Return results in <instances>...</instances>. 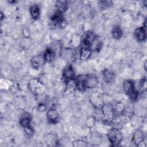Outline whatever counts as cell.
Listing matches in <instances>:
<instances>
[{
    "mask_svg": "<svg viewBox=\"0 0 147 147\" xmlns=\"http://www.w3.org/2000/svg\"><path fill=\"white\" fill-rule=\"evenodd\" d=\"M123 90L129 98L133 101H136L139 96V92L136 88L135 83L133 80L128 79L124 81L123 83Z\"/></svg>",
    "mask_w": 147,
    "mask_h": 147,
    "instance_id": "1",
    "label": "cell"
},
{
    "mask_svg": "<svg viewBox=\"0 0 147 147\" xmlns=\"http://www.w3.org/2000/svg\"><path fill=\"white\" fill-rule=\"evenodd\" d=\"M108 139L113 146H118L122 140V134L119 129L112 127L109 130L107 133Z\"/></svg>",
    "mask_w": 147,
    "mask_h": 147,
    "instance_id": "2",
    "label": "cell"
},
{
    "mask_svg": "<svg viewBox=\"0 0 147 147\" xmlns=\"http://www.w3.org/2000/svg\"><path fill=\"white\" fill-rule=\"evenodd\" d=\"M28 88L33 94L36 95L41 94L45 90V86L37 78L32 79L29 81Z\"/></svg>",
    "mask_w": 147,
    "mask_h": 147,
    "instance_id": "3",
    "label": "cell"
},
{
    "mask_svg": "<svg viewBox=\"0 0 147 147\" xmlns=\"http://www.w3.org/2000/svg\"><path fill=\"white\" fill-rule=\"evenodd\" d=\"M97 37L98 36H96V34L93 31H87L83 34L81 38L82 47H88L90 48L91 45L92 44L93 42L95 41Z\"/></svg>",
    "mask_w": 147,
    "mask_h": 147,
    "instance_id": "4",
    "label": "cell"
},
{
    "mask_svg": "<svg viewBox=\"0 0 147 147\" xmlns=\"http://www.w3.org/2000/svg\"><path fill=\"white\" fill-rule=\"evenodd\" d=\"M90 101L92 106L98 109H101L105 104L103 95L98 92H93L90 96Z\"/></svg>",
    "mask_w": 147,
    "mask_h": 147,
    "instance_id": "5",
    "label": "cell"
},
{
    "mask_svg": "<svg viewBox=\"0 0 147 147\" xmlns=\"http://www.w3.org/2000/svg\"><path fill=\"white\" fill-rule=\"evenodd\" d=\"M45 60L43 55L38 54L33 56L30 59V64L34 69H39L45 63Z\"/></svg>",
    "mask_w": 147,
    "mask_h": 147,
    "instance_id": "6",
    "label": "cell"
},
{
    "mask_svg": "<svg viewBox=\"0 0 147 147\" xmlns=\"http://www.w3.org/2000/svg\"><path fill=\"white\" fill-rule=\"evenodd\" d=\"M53 24L59 28H64L67 25V21L63 17V14L56 11L51 18Z\"/></svg>",
    "mask_w": 147,
    "mask_h": 147,
    "instance_id": "7",
    "label": "cell"
},
{
    "mask_svg": "<svg viewBox=\"0 0 147 147\" xmlns=\"http://www.w3.org/2000/svg\"><path fill=\"white\" fill-rule=\"evenodd\" d=\"M146 21L144 22V25L137 28L134 32V36L139 42H144L146 39Z\"/></svg>",
    "mask_w": 147,
    "mask_h": 147,
    "instance_id": "8",
    "label": "cell"
},
{
    "mask_svg": "<svg viewBox=\"0 0 147 147\" xmlns=\"http://www.w3.org/2000/svg\"><path fill=\"white\" fill-rule=\"evenodd\" d=\"M103 114L107 120H112L114 118V106L110 103H105L101 108Z\"/></svg>",
    "mask_w": 147,
    "mask_h": 147,
    "instance_id": "9",
    "label": "cell"
},
{
    "mask_svg": "<svg viewBox=\"0 0 147 147\" xmlns=\"http://www.w3.org/2000/svg\"><path fill=\"white\" fill-rule=\"evenodd\" d=\"M47 119L52 124L56 123L59 119V114L55 107H51L47 112Z\"/></svg>",
    "mask_w": 147,
    "mask_h": 147,
    "instance_id": "10",
    "label": "cell"
},
{
    "mask_svg": "<svg viewBox=\"0 0 147 147\" xmlns=\"http://www.w3.org/2000/svg\"><path fill=\"white\" fill-rule=\"evenodd\" d=\"M63 78L65 83L75 79L74 69L71 64H69L64 69L63 72Z\"/></svg>",
    "mask_w": 147,
    "mask_h": 147,
    "instance_id": "11",
    "label": "cell"
},
{
    "mask_svg": "<svg viewBox=\"0 0 147 147\" xmlns=\"http://www.w3.org/2000/svg\"><path fill=\"white\" fill-rule=\"evenodd\" d=\"M85 81L86 88H92L96 87L99 83L97 76L93 74H89L86 75Z\"/></svg>",
    "mask_w": 147,
    "mask_h": 147,
    "instance_id": "12",
    "label": "cell"
},
{
    "mask_svg": "<svg viewBox=\"0 0 147 147\" xmlns=\"http://www.w3.org/2000/svg\"><path fill=\"white\" fill-rule=\"evenodd\" d=\"M86 76L84 75H78L75 78V83L76 89L79 91H84L86 90Z\"/></svg>",
    "mask_w": 147,
    "mask_h": 147,
    "instance_id": "13",
    "label": "cell"
},
{
    "mask_svg": "<svg viewBox=\"0 0 147 147\" xmlns=\"http://www.w3.org/2000/svg\"><path fill=\"white\" fill-rule=\"evenodd\" d=\"M61 55L68 61H72L75 60L76 53L74 49L71 48H65L64 51L62 50Z\"/></svg>",
    "mask_w": 147,
    "mask_h": 147,
    "instance_id": "14",
    "label": "cell"
},
{
    "mask_svg": "<svg viewBox=\"0 0 147 147\" xmlns=\"http://www.w3.org/2000/svg\"><path fill=\"white\" fill-rule=\"evenodd\" d=\"M31 121L32 117L30 114L27 112H25L21 115L19 120V123L22 127L25 128L31 125Z\"/></svg>",
    "mask_w": 147,
    "mask_h": 147,
    "instance_id": "15",
    "label": "cell"
},
{
    "mask_svg": "<svg viewBox=\"0 0 147 147\" xmlns=\"http://www.w3.org/2000/svg\"><path fill=\"white\" fill-rule=\"evenodd\" d=\"M43 56L46 63H51L55 59L57 55L56 52L49 47L45 49Z\"/></svg>",
    "mask_w": 147,
    "mask_h": 147,
    "instance_id": "16",
    "label": "cell"
},
{
    "mask_svg": "<svg viewBox=\"0 0 147 147\" xmlns=\"http://www.w3.org/2000/svg\"><path fill=\"white\" fill-rule=\"evenodd\" d=\"M145 138L144 134L141 130H137L133 135L132 141L137 146H139L141 144L144 142Z\"/></svg>",
    "mask_w": 147,
    "mask_h": 147,
    "instance_id": "17",
    "label": "cell"
},
{
    "mask_svg": "<svg viewBox=\"0 0 147 147\" xmlns=\"http://www.w3.org/2000/svg\"><path fill=\"white\" fill-rule=\"evenodd\" d=\"M102 76L105 82L107 83H112L115 79V74L114 72L107 68L102 71Z\"/></svg>",
    "mask_w": 147,
    "mask_h": 147,
    "instance_id": "18",
    "label": "cell"
},
{
    "mask_svg": "<svg viewBox=\"0 0 147 147\" xmlns=\"http://www.w3.org/2000/svg\"><path fill=\"white\" fill-rule=\"evenodd\" d=\"M29 12L32 18L34 20H37L40 16V9L38 5L33 4L29 8Z\"/></svg>",
    "mask_w": 147,
    "mask_h": 147,
    "instance_id": "19",
    "label": "cell"
},
{
    "mask_svg": "<svg viewBox=\"0 0 147 147\" xmlns=\"http://www.w3.org/2000/svg\"><path fill=\"white\" fill-rule=\"evenodd\" d=\"M57 11L64 14L68 8V2L67 1H57L56 2Z\"/></svg>",
    "mask_w": 147,
    "mask_h": 147,
    "instance_id": "20",
    "label": "cell"
},
{
    "mask_svg": "<svg viewBox=\"0 0 147 147\" xmlns=\"http://www.w3.org/2000/svg\"><path fill=\"white\" fill-rule=\"evenodd\" d=\"M92 51L90 48L82 47L80 51V59L82 60L88 59L91 55Z\"/></svg>",
    "mask_w": 147,
    "mask_h": 147,
    "instance_id": "21",
    "label": "cell"
},
{
    "mask_svg": "<svg viewBox=\"0 0 147 147\" xmlns=\"http://www.w3.org/2000/svg\"><path fill=\"white\" fill-rule=\"evenodd\" d=\"M125 111V106L122 102H118L114 106V118L123 115Z\"/></svg>",
    "mask_w": 147,
    "mask_h": 147,
    "instance_id": "22",
    "label": "cell"
},
{
    "mask_svg": "<svg viewBox=\"0 0 147 147\" xmlns=\"http://www.w3.org/2000/svg\"><path fill=\"white\" fill-rule=\"evenodd\" d=\"M111 34L114 39L119 40L123 36V31L119 25H115L112 28Z\"/></svg>",
    "mask_w": 147,
    "mask_h": 147,
    "instance_id": "23",
    "label": "cell"
},
{
    "mask_svg": "<svg viewBox=\"0 0 147 147\" xmlns=\"http://www.w3.org/2000/svg\"><path fill=\"white\" fill-rule=\"evenodd\" d=\"M102 47V41L99 37H97L91 45L90 49L95 51H99Z\"/></svg>",
    "mask_w": 147,
    "mask_h": 147,
    "instance_id": "24",
    "label": "cell"
},
{
    "mask_svg": "<svg viewBox=\"0 0 147 147\" xmlns=\"http://www.w3.org/2000/svg\"><path fill=\"white\" fill-rule=\"evenodd\" d=\"M98 5L100 9L105 10L109 7H110L113 3L111 1H98Z\"/></svg>",
    "mask_w": 147,
    "mask_h": 147,
    "instance_id": "25",
    "label": "cell"
},
{
    "mask_svg": "<svg viewBox=\"0 0 147 147\" xmlns=\"http://www.w3.org/2000/svg\"><path fill=\"white\" fill-rule=\"evenodd\" d=\"M139 87L141 92H145L146 90V79L145 78H142L139 83Z\"/></svg>",
    "mask_w": 147,
    "mask_h": 147,
    "instance_id": "26",
    "label": "cell"
},
{
    "mask_svg": "<svg viewBox=\"0 0 147 147\" xmlns=\"http://www.w3.org/2000/svg\"><path fill=\"white\" fill-rule=\"evenodd\" d=\"M24 131H25V134L28 136L30 137V136H32L33 135V127L31 125L24 128Z\"/></svg>",
    "mask_w": 147,
    "mask_h": 147,
    "instance_id": "27",
    "label": "cell"
},
{
    "mask_svg": "<svg viewBox=\"0 0 147 147\" xmlns=\"http://www.w3.org/2000/svg\"><path fill=\"white\" fill-rule=\"evenodd\" d=\"M73 145L75 146H85L87 145V144L82 140H76L73 142Z\"/></svg>",
    "mask_w": 147,
    "mask_h": 147,
    "instance_id": "28",
    "label": "cell"
},
{
    "mask_svg": "<svg viewBox=\"0 0 147 147\" xmlns=\"http://www.w3.org/2000/svg\"><path fill=\"white\" fill-rule=\"evenodd\" d=\"M37 109V110L39 112L42 113V112H44L46 110L47 106H46V105L45 104H44L42 103H41L38 105Z\"/></svg>",
    "mask_w": 147,
    "mask_h": 147,
    "instance_id": "29",
    "label": "cell"
},
{
    "mask_svg": "<svg viewBox=\"0 0 147 147\" xmlns=\"http://www.w3.org/2000/svg\"><path fill=\"white\" fill-rule=\"evenodd\" d=\"M8 2L9 3H16L17 2V1H8Z\"/></svg>",
    "mask_w": 147,
    "mask_h": 147,
    "instance_id": "30",
    "label": "cell"
},
{
    "mask_svg": "<svg viewBox=\"0 0 147 147\" xmlns=\"http://www.w3.org/2000/svg\"><path fill=\"white\" fill-rule=\"evenodd\" d=\"M146 61H145V63H144V68H145V71L146 70Z\"/></svg>",
    "mask_w": 147,
    "mask_h": 147,
    "instance_id": "31",
    "label": "cell"
},
{
    "mask_svg": "<svg viewBox=\"0 0 147 147\" xmlns=\"http://www.w3.org/2000/svg\"><path fill=\"white\" fill-rule=\"evenodd\" d=\"M1 21L3 19V13L1 12Z\"/></svg>",
    "mask_w": 147,
    "mask_h": 147,
    "instance_id": "32",
    "label": "cell"
}]
</instances>
